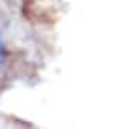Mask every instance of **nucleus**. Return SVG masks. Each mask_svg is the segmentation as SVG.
<instances>
[{
  "mask_svg": "<svg viewBox=\"0 0 129 129\" xmlns=\"http://www.w3.org/2000/svg\"><path fill=\"white\" fill-rule=\"evenodd\" d=\"M4 58H6V51H4V43L0 39V69L4 68Z\"/></svg>",
  "mask_w": 129,
  "mask_h": 129,
  "instance_id": "f257e3e1",
  "label": "nucleus"
}]
</instances>
